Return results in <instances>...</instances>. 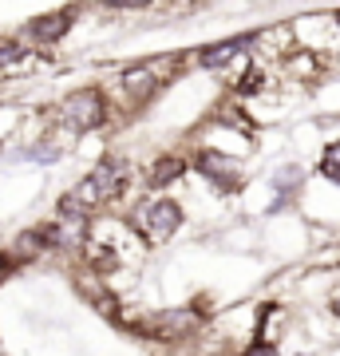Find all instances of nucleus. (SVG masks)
<instances>
[{"label": "nucleus", "mask_w": 340, "mask_h": 356, "mask_svg": "<svg viewBox=\"0 0 340 356\" xmlns=\"http://www.w3.org/2000/svg\"><path fill=\"white\" fill-rule=\"evenodd\" d=\"M123 175H127V166L115 163V159H107L95 175L83 178V186H79L76 194L63 198V210H72V206H103V202H111L115 194L123 191V182H127Z\"/></svg>", "instance_id": "1"}, {"label": "nucleus", "mask_w": 340, "mask_h": 356, "mask_svg": "<svg viewBox=\"0 0 340 356\" xmlns=\"http://www.w3.org/2000/svg\"><path fill=\"white\" fill-rule=\"evenodd\" d=\"M103 99L95 95V91H79V95H72V99L63 103V123L72 131H91L103 123Z\"/></svg>", "instance_id": "2"}, {"label": "nucleus", "mask_w": 340, "mask_h": 356, "mask_svg": "<svg viewBox=\"0 0 340 356\" xmlns=\"http://www.w3.org/2000/svg\"><path fill=\"white\" fill-rule=\"evenodd\" d=\"M198 170L202 175H210L222 186V191H234L241 182V175H238V166H234V159H226L222 151H202V159H198Z\"/></svg>", "instance_id": "4"}, {"label": "nucleus", "mask_w": 340, "mask_h": 356, "mask_svg": "<svg viewBox=\"0 0 340 356\" xmlns=\"http://www.w3.org/2000/svg\"><path fill=\"white\" fill-rule=\"evenodd\" d=\"M245 356H281V353L273 348V344H253V348H250Z\"/></svg>", "instance_id": "10"}, {"label": "nucleus", "mask_w": 340, "mask_h": 356, "mask_svg": "<svg viewBox=\"0 0 340 356\" xmlns=\"http://www.w3.org/2000/svg\"><path fill=\"white\" fill-rule=\"evenodd\" d=\"M337 313H340V305H337Z\"/></svg>", "instance_id": "12"}, {"label": "nucleus", "mask_w": 340, "mask_h": 356, "mask_svg": "<svg viewBox=\"0 0 340 356\" xmlns=\"http://www.w3.org/2000/svg\"><path fill=\"white\" fill-rule=\"evenodd\" d=\"M178 222H182V210H178L175 202H154L143 210L139 218V229L147 234V238H154V242H163V238H170L178 229Z\"/></svg>", "instance_id": "3"}, {"label": "nucleus", "mask_w": 340, "mask_h": 356, "mask_svg": "<svg viewBox=\"0 0 340 356\" xmlns=\"http://www.w3.org/2000/svg\"><path fill=\"white\" fill-rule=\"evenodd\" d=\"M273 186H277V194L285 198L293 186H301V166H281V170H277V182H273Z\"/></svg>", "instance_id": "8"}, {"label": "nucleus", "mask_w": 340, "mask_h": 356, "mask_svg": "<svg viewBox=\"0 0 340 356\" xmlns=\"http://www.w3.org/2000/svg\"><path fill=\"white\" fill-rule=\"evenodd\" d=\"M178 175H182V163H178V159H163V163L154 166L151 182H154V186H166V182H175Z\"/></svg>", "instance_id": "7"}, {"label": "nucleus", "mask_w": 340, "mask_h": 356, "mask_svg": "<svg viewBox=\"0 0 340 356\" xmlns=\"http://www.w3.org/2000/svg\"><path fill=\"white\" fill-rule=\"evenodd\" d=\"M4 266H8V261H4V257H0V277H4Z\"/></svg>", "instance_id": "11"}, {"label": "nucleus", "mask_w": 340, "mask_h": 356, "mask_svg": "<svg viewBox=\"0 0 340 356\" xmlns=\"http://www.w3.org/2000/svg\"><path fill=\"white\" fill-rule=\"evenodd\" d=\"M241 48H245V40H226V44H218V48L202 51V67H222V64H229V60H234Z\"/></svg>", "instance_id": "5"}, {"label": "nucleus", "mask_w": 340, "mask_h": 356, "mask_svg": "<svg viewBox=\"0 0 340 356\" xmlns=\"http://www.w3.org/2000/svg\"><path fill=\"white\" fill-rule=\"evenodd\" d=\"M321 170H325V178H332V182H340V143L325 151V159H321Z\"/></svg>", "instance_id": "9"}, {"label": "nucleus", "mask_w": 340, "mask_h": 356, "mask_svg": "<svg viewBox=\"0 0 340 356\" xmlns=\"http://www.w3.org/2000/svg\"><path fill=\"white\" fill-rule=\"evenodd\" d=\"M67 24H72V20H67V13H60V16H44V20H36L28 32H32L36 40H56V36H63V32H67Z\"/></svg>", "instance_id": "6"}]
</instances>
